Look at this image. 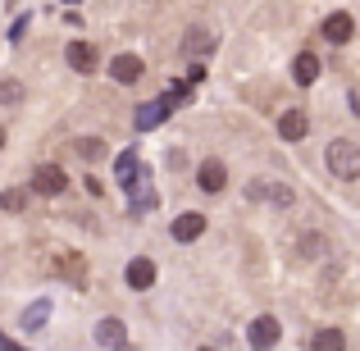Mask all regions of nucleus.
Segmentation results:
<instances>
[{"label": "nucleus", "mask_w": 360, "mask_h": 351, "mask_svg": "<svg viewBox=\"0 0 360 351\" xmlns=\"http://www.w3.org/2000/svg\"><path fill=\"white\" fill-rule=\"evenodd\" d=\"M64 187H69V178H64L60 165H41L32 174V192H41V196H60Z\"/></svg>", "instance_id": "3"}, {"label": "nucleus", "mask_w": 360, "mask_h": 351, "mask_svg": "<svg viewBox=\"0 0 360 351\" xmlns=\"http://www.w3.org/2000/svg\"><path fill=\"white\" fill-rule=\"evenodd\" d=\"M324 251H328V246H324V237H315V233H306V237H301V255H306V260H319Z\"/></svg>", "instance_id": "20"}, {"label": "nucleus", "mask_w": 360, "mask_h": 351, "mask_svg": "<svg viewBox=\"0 0 360 351\" xmlns=\"http://www.w3.org/2000/svg\"><path fill=\"white\" fill-rule=\"evenodd\" d=\"M201 351H210V347H201Z\"/></svg>", "instance_id": "27"}, {"label": "nucleus", "mask_w": 360, "mask_h": 351, "mask_svg": "<svg viewBox=\"0 0 360 351\" xmlns=\"http://www.w3.org/2000/svg\"><path fill=\"white\" fill-rule=\"evenodd\" d=\"M110 73H115V82H137L141 73H146V64H141L137 55H115V64H110Z\"/></svg>", "instance_id": "12"}, {"label": "nucleus", "mask_w": 360, "mask_h": 351, "mask_svg": "<svg viewBox=\"0 0 360 351\" xmlns=\"http://www.w3.org/2000/svg\"><path fill=\"white\" fill-rule=\"evenodd\" d=\"M328 169H333L338 178H360V146L347 137L328 141Z\"/></svg>", "instance_id": "1"}, {"label": "nucleus", "mask_w": 360, "mask_h": 351, "mask_svg": "<svg viewBox=\"0 0 360 351\" xmlns=\"http://www.w3.org/2000/svg\"><path fill=\"white\" fill-rule=\"evenodd\" d=\"M224 183H229L224 160H205V165L196 169V187H201V192H224Z\"/></svg>", "instance_id": "6"}, {"label": "nucleus", "mask_w": 360, "mask_h": 351, "mask_svg": "<svg viewBox=\"0 0 360 351\" xmlns=\"http://www.w3.org/2000/svg\"><path fill=\"white\" fill-rule=\"evenodd\" d=\"M46 319H51V301H32V306H27L23 310V328H27V333H37V328H46Z\"/></svg>", "instance_id": "16"}, {"label": "nucleus", "mask_w": 360, "mask_h": 351, "mask_svg": "<svg viewBox=\"0 0 360 351\" xmlns=\"http://www.w3.org/2000/svg\"><path fill=\"white\" fill-rule=\"evenodd\" d=\"M64 60L73 64V73H96V46L91 42H69L64 46Z\"/></svg>", "instance_id": "4"}, {"label": "nucleus", "mask_w": 360, "mask_h": 351, "mask_svg": "<svg viewBox=\"0 0 360 351\" xmlns=\"http://www.w3.org/2000/svg\"><path fill=\"white\" fill-rule=\"evenodd\" d=\"M23 205H27V192H23V187H5V192H0V210L14 215V210H23Z\"/></svg>", "instance_id": "19"}, {"label": "nucleus", "mask_w": 360, "mask_h": 351, "mask_svg": "<svg viewBox=\"0 0 360 351\" xmlns=\"http://www.w3.org/2000/svg\"><path fill=\"white\" fill-rule=\"evenodd\" d=\"M0 351H23L18 343H9V338H0Z\"/></svg>", "instance_id": "24"}, {"label": "nucleus", "mask_w": 360, "mask_h": 351, "mask_svg": "<svg viewBox=\"0 0 360 351\" xmlns=\"http://www.w3.org/2000/svg\"><path fill=\"white\" fill-rule=\"evenodd\" d=\"M315 351H347V333H342V328H319V333H315Z\"/></svg>", "instance_id": "18"}, {"label": "nucleus", "mask_w": 360, "mask_h": 351, "mask_svg": "<svg viewBox=\"0 0 360 351\" xmlns=\"http://www.w3.org/2000/svg\"><path fill=\"white\" fill-rule=\"evenodd\" d=\"M60 274H69L73 283H82V260H78V255H64V260H60Z\"/></svg>", "instance_id": "22"}, {"label": "nucleus", "mask_w": 360, "mask_h": 351, "mask_svg": "<svg viewBox=\"0 0 360 351\" xmlns=\"http://www.w3.org/2000/svg\"><path fill=\"white\" fill-rule=\"evenodd\" d=\"M319 73H324V69H319V55H310V51H301V55H297V60H292V78H297V82H301V87H310V82H315V78H319Z\"/></svg>", "instance_id": "11"}, {"label": "nucleus", "mask_w": 360, "mask_h": 351, "mask_svg": "<svg viewBox=\"0 0 360 351\" xmlns=\"http://www.w3.org/2000/svg\"><path fill=\"white\" fill-rule=\"evenodd\" d=\"M278 132H283L288 141H301V137L310 132V115H306V110H283V119H278Z\"/></svg>", "instance_id": "7"}, {"label": "nucleus", "mask_w": 360, "mask_h": 351, "mask_svg": "<svg viewBox=\"0 0 360 351\" xmlns=\"http://www.w3.org/2000/svg\"><path fill=\"white\" fill-rule=\"evenodd\" d=\"M73 151H78V160H87V165L105 160V141H101V137H78V141H73Z\"/></svg>", "instance_id": "17"}, {"label": "nucleus", "mask_w": 360, "mask_h": 351, "mask_svg": "<svg viewBox=\"0 0 360 351\" xmlns=\"http://www.w3.org/2000/svg\"><path fill=\"white\" fill-rule=\"evenodd\" d=\"M115 351H132V347H115Z\"/></svg>", "instance_id": "26"}, {"label": "nucleus", "mask_w": 360, "mask_h": 351, "mask_svg": "<svg viewBox=\"0 0 360 351\" xmlns=\"http://www.w3.org/2000/svg\"><path fill=\"white\" fill-rule=\"evenodd\" d=\"M115 169H119V178H128L132 169H137V151H123V155L115 160Z\"/></svg>", "instance_id": "23"}, {"label": "nucleus", "mask_w": 360, "mask_h": 351, "mask_svg": "<svg viewBox=\"0 0 360 351\" xmlns=\"http://www.w3.org/2000/svg\"><path fill=\"white\" fill-rule=\"evenodd\" d=\"M150 283H155V264L146 260V255H137V260L128 264V288H137V292H146Z\"/></svg>", "instance_id": "13"}, {"label": "nucleus", "mask_w": 360, "mask_h": 351, "mask_svg": "<svg viewBox=\"0 0 360 351\" xmlns=\"http://www.w3.org/2000/svg\"><path fill=\"white\" fill-rule=\"evenodd\" d=\"M123 338H128L123 319L110 315V319H101V324H96V343H101V347H123Z\"/></svg>", "instance_id": "14"}, {"label": "nucleus", "mask_w": 360, "mask_h": 351, "mask_svg": "<svg viewBox=\"0 0 360 351\" xmlns=\"http://www.w3.org/2000/svg\"><path fill=\"white\" fill-rule=\"evenodd\" d=\"M183 51L192 55V60L210 55V51H214V32H205V27H192V32H187V42H183Z\"/></svg>", "instance_id": "15"}, {"label": "nucleus", "mask_w": 360, "mask_h": 351, "mask_svg": "<svg viewBox=\"0 0 360 351\" xmlns=\"http://www.w3.org/2000/svg\"><path fill=\"white\" fill-rule=\"evenodd\" d=\"M0 101H5V106H18V101H23V87H18L14 78H5L0 82Z\"/></svg>", "instance_id": "21"}, {"label": "nucleus", "mask_w": 360, "mask_h": 351, "mask_svg": "<svg viewBox=\"0 0 360 351\" xmlns=\"http://www.w3.org/2000/svg\"><path fill=\"white\" fill-rule=\"evenodd\" d=\"M201 233H205V215L187 210V215H178V219H174V242H196Z\"/></svg>", "instance_id": "8"}, {"label": "nucleus", "mask_w": 360, "mask_h": 351, "mask_svg": "<svg viewBox=\"0 0 360 351\" xmlns=\"http://www.w3.org/2000/svg\"><path fill=\"white\" fill-rule=\"evenodd\" d=\"M0 146H5V128H0Z\"/></svg>", "instance_id": "25"}, {"label": "nucleus", "mask_w": 360, "mask_h": 351, "mask_svg": "<svg viewBox=\"0 0 360 351\" xmlns=\"http://www.w3.org/2000/svg\"><path fill=\"white\" fill-rule=\"evenodd\" d=\"M324 37H328L333 46H347V42L356 37V18L342 14V9H338V14H328V18H324Z\"/></svg>", "instance_id": "5"}, {"label": "nucleus", "mask_w": 360, "mask_h": 351, "mask_svg": "<svg viewBox=\"0 0 360 351\" xmlns=\"http://www.w3.org/2000/svg\"><path fill=\"white\" fill-rule=\"evenodd\" d=\"M169 119V106L165 101H146V106H137V132H150V128H160V123Z\"/></svg>", "instance_id": "9"}, {"label": "nucleus", "mask_w": 360, "mask_h": 351, "mask_svg": "<svg viewBox=\"0 0 360 351\" xmlns=\"http://www.w3.org/2000/svg\"><path fill=\"white\" fill-rule=\"evenodd\" d=\"M246 196H251V201L288 205V201H292V187H283V183H251V187H246Z\"/></svg>", "instance_id": "10"}, {"label": "nucleus", "mask_w": 360, "mask_h": 351, "mask_svg": "<svg viewBox=\"0 0 360 351\" xmlns=\"http://www.w3.org/2000/svg\"><path fill=\"white\" fill-rule=\"evenodd\" d=\"M278 338H283V324L274 315H260V319H251V328H246V343H251L255 351H269V347H278Z\"/></svg>", "instance_id": "2"}]
</instances>
